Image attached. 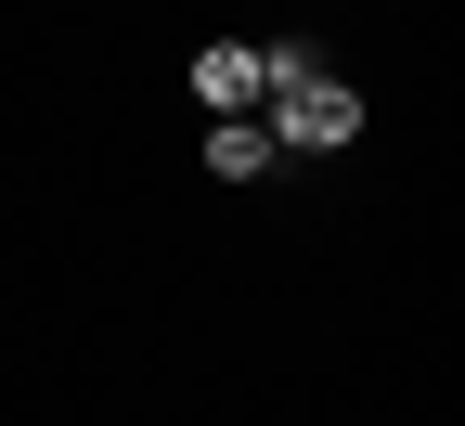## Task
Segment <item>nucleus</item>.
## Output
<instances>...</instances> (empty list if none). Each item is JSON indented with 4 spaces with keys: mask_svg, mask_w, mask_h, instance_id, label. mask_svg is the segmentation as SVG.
Here are the masks:
<instances>
[{
    "mask_svg": "<svg viewBox=\"0 0 465 426\" xmlns=\"http://www.w3.org/2000/svg\"><path fill=\"white\" fill-rule=\"evenodd\" d=\"M194 104H207V116H259V52H246V39H207V52H194Z\"/></svg>",
    "mask_w": 465,
    "mask_h": 426,
    "instance_id": "2",
    "label": "nucleus"
},
{
    "mask_svg": "<svg viewBox=\"0 0 465 426\" xmlns=\"http://www.w3.org/2000/svg\"><path fill=\"white\" fill-rule=\"evenodd\" d=\"M259 130H272V155H349L362 143V91L349 78H298V91L259 104Z\"/></svg>",
    "mask_w": 465,
    "mask_h": 426,
    "instance_id": "1",
    "label": "nucleus"
},
{
    "mask_svg": "<svg viewBox=\"0 0 465 426\" xmlns=\"http://www.w3.org/2000/svg\"><path fill=\"white\" fill-rule=\"evenodd\" d=\"M284 155H272V130H259V116H220V130H207V181H272Z\"/></svg>",
    "mask_w": 465,
    "mask_h": 426,
    "instance_id": "3",
    "label": "nucleus"
}]
</instances>
